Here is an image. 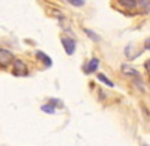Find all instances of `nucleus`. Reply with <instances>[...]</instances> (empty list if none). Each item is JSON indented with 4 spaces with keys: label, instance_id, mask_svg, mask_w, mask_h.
Here are the masks:
<instances>
[{
    "label": "nucleus",
    "instance_id": "39448f33",
    "mask_svg": "<svg viewBox=\"0 0 150 146\" xmlns=\"http://www.w3.org/2000/svg\"><path fill=\"white\" fill-rule=\"evenodd\" d=\"M98 63H99L98 59H92L90 62H89V65L86 66V71H87V72H93V71L98 68Z\"/></svg>",
    "mask_w": 150,
    "mask_h": 146
},
{
    "label": "nucleus",
    "instance_id": "423d86ee",
    "mask_svg": "<svg viewBox=\"0 0 150 146\" xmlns=\"http://www.w3.org/2000/svg\"><path fill=\"white\" fill-rule=\"evenodd\" d=\"M36 56L39 57V59H42V60H44V63H45L47 66H50V65L53 63V62H51V59H50V57H48L47 54H44L42 51H38V54H36Z\"/></svg>",
    "mask_w": 150,
    "mask_h": 146
},
{
    "label": "nucleus",
    "instance_id": "2eb2a0df",
    "mask_svg": "<svg viewBox=\"0 0 150 146\" xmlns=\"http://www.w3.org/2000/svg\"><path fill=\"white\" fill-rule=\"evenodd\" d=\"M144 146H147V145H144Z\"/></svg>",
    "mask_w": 150,
    "mask_h": 146
},
{
    "label": "nucleus",
    "instance_id": "f257e3e1",
    "mask_svg": "<svg viewBox=\"0 0 150 146\" xmlns=\"http://www.w3.org/2000/svg\"><path fill=\"white\" fill-rule=\"evenodd\" d=\"M14 74L20 75V77L27 74V66L24 65L21 60H15V62H14Z\"/></svg>",
    "mask_w": 150,
    "mask_h": 146
},
{
    "label": "nucleus",
    "instance_id": "9b49d317",
    "mask_svg": "<svg viewBox=\"0 0 150 146\" xmlns=\"http://www.w3.org/2000/svg\"><path fill=\"white\" fill-rule=\"evenodd\" d=\"M42 112H45V113H54V107L53 105H42Z\"/></svg>",
    "mask_w": 150,
    "mask_h": 146
},
{
    "label": "nucleus",
    "instance_id": "9d476101",
    "mask_svg": "<svg viewBox=\"0 0 150 146\" xmlns=\"http://www.w3.org/2000/svg\"><path fill=\"white\" fill-rule=\"evenodd\" d=\"M68 2H69L72 6H83V5H84V0H68Z\"/></svg>",
    "mask_w": 150,
    "mask_h": 146
},
{
    "label": "nucleus",
    "instance_id": "6e6552de",
    "mask_svg": "<svg viewBox=\"0 0 150 146\" xmlns=\"http://www.w3.org/2000/svg\"><path fill=\"white\" fill-rule=\"evenodd\" d=\"M98 80H101L102 83H105L107 84V86H110V88H112V86H114V83H112L111 80H108L104 74H98Z\"/></svg>",
    "mask_w": 150,
    "mask_h": 146
},
{
    "label": "nucleus",
    "instance_id": "20e7f679",
    "mask_svg": "<svg viewBox=\"0 0 150 146\" xmlns=\"http://www.w3.org/2000/svg\"><path fill=\"white\" fill-rule=\"evenodd\" d=\"M122 71L125 72V74H128V75H140L138 74V71L137 69H134V68H131V66H128V65H125V66H122Z\"/></svg>",
    "mask_w": 150,
    "mask_h": 146
},
{
    "label": "nucleus",
    "instance_id": "4468645a",
    "mask_svg": "<svg viewBox=\"0 0 150 146\" xmlns=\"http://www.w3.org/2000/svg\"><path fill=\"white\" fill-rule=\"evenodd\" d=\"M146 68H147V69H149V71H150V60H149V62H147V63H146Z\"/></svg>",
    "mask_w": 150,
    "mask_h": 146
},
{
    "label": "nucleus",
    "instance_id": "f8f14e48",
    "mask_svg": "<svg viewBox=\"0 0 150 146\" xmlns=\"http://www.w3.org/2000/svg\"><path fill=\"white\" fill-rule=\"evenodd\" d=\"M140 2H141L143 6H147V8L150 6V2H149V0H140Z\"/></svg>",
    "mask_w": 150,
    "mask_h": 146
},
{
    "label": "nucleus",
    "instance_id": "1a4fd4ad",
    "mask_svg": "<svg viewBox=\"0 0 150 146\" xmlns=\"http://www.w3.org/2000/svg\"><path fill=\"white\" fill-rule=\"evenodd\" d=\"M84 32H86L87 35H89V36H90V38H92L93 41H99V35H96L95 32H92V30H89V29H86Z\"/></svg>",
    "mask_w": 150,
    "mask_h": 146
},
{
    "label": "nucleus",
    "instance_id": "ddd939ff",
    "mask_svg": "<svg viewBox=\"0 0 150 146\" xmlns=\"http://www.w3.org/2000/svg\"><path fill=\"white\" fill-rule=\"evenodd\" d=\"M144 47L147 48V50H150V38H149V39H146V42H144Z\"/></svg>",
    "mask_w": 150,
    "mask_h": 146
},
{
    "label": "nucleus",
    "instance_id": "0eeeda50",
    "mask_svg": "<svg viewBox=\"0 0 150 146\" xmlns=\"http://www.w3.org/2000/svg\"><path fill=\"white\" fill-rule=\"evenodd\" d=\"M119 3H120L122 6H125V8H134V6L137 5L135 0H119Z\"/></svg>",
    "mask_w": 150,
    "mask_h": 146
},
{
    "label": "nucleus",
    "instance_id": "7ed1b4c3",
    "mask_svg": "<svg viewBox=\"0 0 150 146\" xmlns=\"http://www.w3.org/2000/svg\"><path fill=\"white\" fill-rule=\"evenodd\" d=\"M12 59H14V56H12L8 50H2V53H0V62H2V65H6Z\"/></svg>",
    "mask_w": 150,
    "mask_h": 146
},
{
    "label": "nucleus",
    "instance_id": "f03ea898",
    "mask_svg": "<svg viewBox=\"0 0 150 146\" xmlns=\"http://www.w3.org/2000/svg\"><path fill=\"white\" fill-rule=\"evenodd\" d=\"M62 44H63L65 50L68 54H74L75 51V41L71 39V38H62Z\"/></svg>",
    "mask_w": 150,
    "mask_h": 146
}]
</instances>
